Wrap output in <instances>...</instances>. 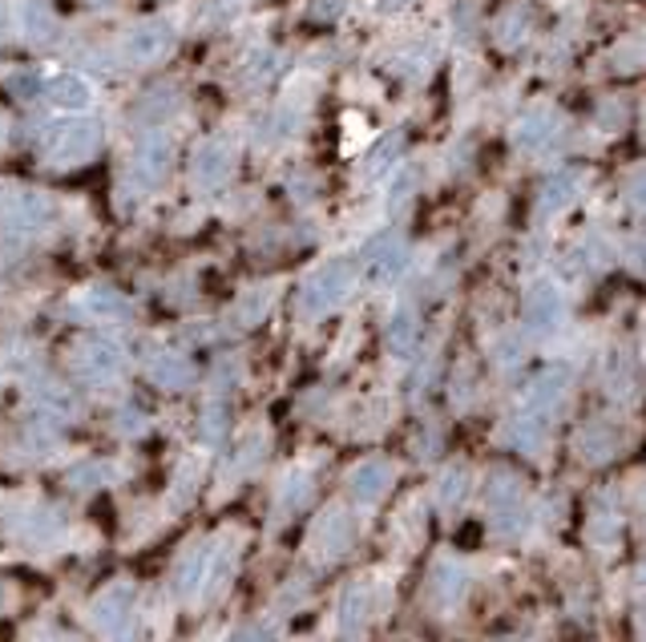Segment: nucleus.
<instances>
[{"mask_svg":"<svg viewBox=\"0 0 646 642\" xmlns=\"http://www.w3.org/2000/svg\"><path fill=\"white\" fill-rule=\"evenodd\" d=\"M85 98H90V93H85V81H78V78L57 81V102H65V105H69V102L81 105Z\"/></svg>","mask_w":646,"mask_h":642,"instance_id":"nucleus-1","label":"nucleus"},{"mask_svg":"<svg viewBox=\"0 0 646 642\" xmlns=\"http://www.w3.org/2000/svg\"><path fill=\"white\" fill-rule=\"evenodd\" d=\"M162 45H166V33H146V37L129 41V49L134 53H158Z\"/></svg>","mask_w":646,"mask_h":642,"instance_id":"nucleus-2","label":"nucleus"},{"mask_svg":"<svg viewBox=\"0 0 646 642\" xmlns=\"http://www.w3.org/2000/svg\"><path fill=\"white\" fill-rule=\"evenodd\" d=\"M545 134H550V126H542V117H530V122H526V129H517V138L530 141V146H533V141H542Z\"/></svg>","mask_w":646,"mask_h":642,"instance_id":"nucleus-3","label":"nucleus"}]
</instances>
